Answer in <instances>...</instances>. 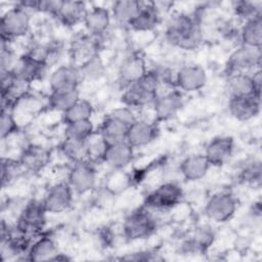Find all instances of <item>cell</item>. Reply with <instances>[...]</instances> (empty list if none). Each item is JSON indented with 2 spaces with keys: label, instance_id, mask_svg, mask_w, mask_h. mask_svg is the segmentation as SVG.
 Masks as SVG:
<instances>
[{
  "label": "cell",
  "instance_id": "6da1fadb",
  "mask_svg": "<svg viewBox=\"0 0 262 262\" xmlns=\"http://www.w3.org/2000/svg\"><path fill=\"white\" fill-rule=\"evenodd\" d=\"M164 36L167 43L175 48L196 50L204 42L202 19L195 12H174L166 23Z\"/></svg>",
  "mask_w": 262,
  "mask_h": 262
},
{
  "label": "cell",
  "instance_id": "7a4b0ae2",
  "mask_svg": "<svg viewBox=\"0 0 262 262\" xmlns=\"http://www.w3.org/2000/svg\"><path fill=\"white\" fill-rule=\"evenodd\" d=\"M161 82L152 69L136 82L122 89L120 100L123 105L134 111L151 106L160 93Z\"/></svg>",
  "mask_w": 262,
  "mask_h": 262
},
{
  "label": "cell",
  "instance_id": "3957f363",
  "mask_svg": "<svg viewBox=\"0 0 262 262\" xmlns=\"http://www.w3.org/2000/svg\"><path fill=\"white\" fill-rule=\"evenodd\" d=\"M155 212L143 205L131 211L123 220L121 230L127 242H137L151 236L158 229Z\"/></svg>",
  "mask_w": 262,
  "mask_h": 262
},
{
  "label": "cell",
  "instance_id": "277c9868",
  "mask_svg": "<svg viewBox=\"0 0 262 262\" xmlns=\"http://www.w3.org/2000/svg\"><path fill=\"white\" fill-rule=\"evenodd\" d=\"M32 29V13L17 2L5 10L0 19L1 41L12 43L29 35Z\"/></svg>",
  "mask_w": 262,
  "mask_h": 262
},
{
  "label": "cell",
  "instance_id": "5b68a950",
  "mask_svg": "<svg viewBox=\"0 0 262 262\" xmlns=\"http://www.w3.org/2000/svg\"><path fill=\"white\" fill-rule=\"evenodd\" d=\"M47 211L42 200L31 199L27 201L17 213L15 218V228L31 237H35L44 232L47 223Z\"/></svg>",
  "mask_w": 262,
  "mask_h": 262
},
{
  "label": "cell",
  "instance_id": "8992f818",
  "mask_svg": "<svg viewBox=\"0 0 262 262\" xmlns=\"http://www.w3.org/2000/svg\"><path fill=\"white\" fill-rule=\"evenodd\" d=\"M184 192L175 181H165L150 190L143 200V206L152 212H167L180 205Z\"/></svg>",
  "mask_w": 262,
  "mask_h": 262
},
{
  "label": "cell",
  "instance_id": "52a82bcc",
  "mask_svg": "<svg viewBox=\"0 0 262 262\" xmlns=\"http://www.w3.org/2000/svg\"><path fill=\"white\" fill-rule=\"evenodd\" d=\"M238 208L236 196L228 190H221L213 193L206 202L204 214L206 218L217 224L230 221Z\"/></svg>",
  "mask_w": 262,
  "mask_h": 262
},
{
  "label": "cell",
  "instance_id": "ba28073f",
  "mask_svg": "<svg viewBox=\"0 0 262 262\" xmlns=\"http://www.w3.org/2000/svg\"><path fill=\"white\" fill-rule=\"evenodd\" d=\"M262 50L260 47H251L238 44L229 54L225 62L226 75L236 73H253L260 70Z\"/></svg>",
  "mask_w": 262,
  "mask_h": 262
},
{
  "label": "cell",
  "instance_id": "9c48e42d",
  "mask_svg": "<svg viewBox=\"0 0 262 262\" xmlns=\"http://www.w3.org/2000/svg\"><path fill=\"white\" fill-rule=\"evenodd\" d=\"M96 164L90 160H85L72 164L67 181L74 190L75 194L91 193L97 185Z\"/></svg>",
  "mask_w": 262,
  "mask_h": 262
},
{
  "label": "cell",
  "instance_id": "30bf717a",
  "mask_svg": "<svg viewBox=\"0 0 262 262\" xmlns=\"http://www.w3.org/2000/svg\"><path fill=\"white\" fill-rule=\"evenodd\" d=\"M261 69L253 73H236L226 75L225 92L230 97L257 95L261 96Z\"/></svg>",
  "mask_w": 262,
  "mask_h": 262
},
{
  "label": "cell",
  "instance_id": "8fae6325",
  "mask_svg": "<svg viewBox=\"0 0 262 262\" xmlns=\"http://www.w3.org/2000/svg\"><path fill=\"white\" fill-rule=\"evenodd\" d=\"M207 83V71L199 63L183 64L174 74L173 87L181 93L198 92L202 90Z\"/></svg>",
  "mask_w": 262,
  "mask_h": 262
},
{
  "label": "cell",
  "instance_id": "7c38bea8",
  "mask_svg": "<svg viewBox=\"0 0 262 262\" xmlns=\"http://www.w3.org/2000/svg\"><path fill=\"white\" fill-rule=\"evenodd\" d=\"M74 195V190L64 180L50 185L41 200L48 214H60L72 207Z\"/></svg>",
  "mask_w": 262,
  "mask_h": 262
},
{
  "label": "cell",
  "instance_id": "4fadbf2b",
  "mask_svg": "<svg viewBox=\"0 0 262 262\" xmlns=\"http://www.w3.org/2000/svg\"><path fill=\"white\" fill-rule=\"evenodd\" d=\"M147 71L145 57L138 51H132L122 58L118 67L117 81L123 89L142 78Z\"/></svg>",
  "mask_w": 262,
  "mask_h": 262
},
{
  "label": "cell",
  "instance_id": "5bb4252c",
  "mask_svg": "<svg viewBox=\"0 0 262 262\" xmlns=\"http://www.w3.org/2000/svg\"><path fill=\"white\" fill-rule=\"evenodd\" d=\"M183 104V93L175 88L164 93H159L150 106L154 113V120L157 123L172 120L180 112Z\"/></svg>",
  "mask_w": 262,
  "mask_h": 262
},
{
  "label": "cell",
  "instance_id": "9a60e30c",
  "mask_svg": "<svg viewBox=\"0 0 262 262\" xmlns=\"http://www.w3.org/2000/svg\"><path fill=\"white\" fill-rule=\"evenodd\" d=\"M215 238L216 233L210 225H199L182 241L180 252L187 255L206 254L213 246Z\"/></svg>",
  "mask_w": 262,
  "mask_h": 262
},
{
  "label": "cell",
  "instance_id": "2e32d148",
  "mask_svg": "<svg viewBox=\"0 0 262 262\" xmlns=\"http://www.w3.org/2000/svg\"><path fill=\"white\" fill-rule=\"evenodd\" d=\"M50 161L49 150L40 143L30 142L23 146L18 162L24 172L37 174L42 172Z\"/></svg>",
  "mask_w": 262,
  "mask_h": 262
},
{
  "label": "cell",
  "instance_id": "e0dca14e",
  "mask_svg": "<svg viewBox=\"0 0 262 262\" xmlns=\"http://www.w3.org/2000/svg\"><path fill=\"white\" fill-rule=\"evenodd\" d=\"M235 150L234 138L230 135H217L210 139L204 149V155L211 167H221L233 156Z\"/></svg>",
  "mask_w": 262,
  "mask_h": 262
},
{
  "label": "cell",
  "instance_id": "ac0fdd59",
  "mask_svg": "<svg viewBox=\"0 0 262 262\" xmlns=\"http://www.w3.org/2000/svg\"><path fill=\"white\" fill-rule=\"evenodd\" d=\"M159 132V125L155 120L137 118L129 126L126 141L135 149L145 147L158 138Z\"/></svg>",
  "mask_w": 262,
  "mask_h": 262
},
{
  "label": "cell",
  "instance_id": "d6986e66",
  "mask_svg": "<svg viewBox=\"0 0 262 262\" xmlns=\"http://www.w3.org/2000/svg\"><path fill=\"white\" fill-rule=\"evenodd\" d=\"M82 82L83 79L80 68L74 62L60 64L52 70L48 75V85L50 91L79 88Z\"/></svg>",
  "mask_w": 262,
  "mask_h": 262
},
{
  "label": "cell",
  "instance_id": "ffe728a7",
  "mask_svg": "<svg viewBox=\"0 0 262 262\" xmlns=\"http://www.w3.org/2000/svg\"><path fill=\"white\" fill-rule=\"evenodd\" d=\"M227 110L229 115L236 121L249 122L260 114L261 96L247 95L228 98Z\"/></svg>",
  "mask_w": 262,
  "mask_h": 262
},
{
  "label": "cell",
  "instance_id": "44dd1931",
  "mask_svg": "<svg viewBox=\"0 0 262 262\" xmlns=\"http://www.w3.org/2000/svg\"><path fill=\"white\" fill-rule=\"evenodd\" d=\"M101 48V38L92 36L87 32L80 33L76 35L70 45V55L72 56V61L76 64H80L87 58L100 54Z\"/></svg>",
  "mask_w": 262,
  "mask_h": 262
},
{
  "label": "cell",
  "instance_id": "7402d4cb",
  "mask_svg": "<svg viewBox=\"0 0 262 262\" xmlns=\"http://www.w3.org/2000/svg\"><path fill=\"white\" fill-rule=\"evenodd\" d=\"M135 148L126 140L106 145L102 163L113 171L126 169L134 160Z\"/></svg>",
  "mask_w": 262,
  "mask_h": 262
},
{
  "label": "cell",
  "instance_id": "603a6c76",
  "mask_svg": "<svg viewBox=\"0 0 262 262\" xmlns=\"http://www.w3.org/2000/svg\"><path fill=\"white\" fill-rule=\"evenodd\" d=\"M59 249L56 241L50 234L42 232L35 236L27 252L25 260L32 262L54 261L59 254Z\"/></svg>",
  "mask_w": 262,
  "mask_h": 262
},
{
  "label": "cell",
  "instance_id": "cb8c5ba5",
  "mask_svg": "<svg viewBox=\"0 0 262 262\" xmlns=\"http://www.w3.org/2000/svg\"><path fill=\"white\" fill-rule=\"evenodd\" d=\"M162 21V11L156 2H143L141 8L127 26L136 33L152 32Z\"/></svg>",
  "mask_w": 262,
  "mask_h": 262
},
{
  "label": "cell",
  "instance_id": "d4e9b609",
  "mask_svg": "<svg viewBox=\"0 0 262 262\" xmlns=\"http://www.w3.org/2000/svg\"><path fill=\"white\" fill-rule=\"evenodd\" d=\"M113 21L110 8L100 5H94L88 8L83 21L84 31L88 34L102 38L108 31Z\"/></svg>",
  "mask_w": 262,
  "mask_h": 262
},
{
  "label": "cell",
  "instance_id": "484cf974",
  "mask_svg": "<svg viewBox=\"0 0 262 262\" xmlns=\"http://www.w3.org/2000/svg\"><path fill=\"white\" fill-rule=\"evenodd\" d=\"M211 165L203 152L190 154L182 159L179 165V173L187 182H196L205 178Z\"/></svg>",
  "mask_w": 262,
  "mask_h": 262
},
{
  "label": "cell",
  "instance_id": "4316f807",
  "mask_svg": "<svg viewBox=\"0 0 262 262\" xmlns=\"http://www.w3.org/2000/svg\"><path fill=\"white\" fill-rule=\"evenodd\" d=\"M130 124L108 112L102 119L97 134L106 144L126 140Z\"/></svg>",
  "mask_w": 262,
  "mask_h": 262
},
{
  "label": "cell",
  "instance_id": "83f0119b",
  "mask_svg": "<svg viewBox=\"0 0 262 262\" xmlns=\"http://www.w3.org/2000/svg\"><path fill=\"white\" fill-rule=\"evenodd\" d=\"M88 6L84 1L62 0L61 6L53 18L67 28H74L83 25Z\"/></svg>",
  "mask_w": 262,
  "mask_h": 262
},
{
  "label": "cell",
  "instance_id": "f1b7e54d",
  "mask_svg": "<svg viewBox=\"0 0 262 262\" xmlns=\"http://www.w3.org/2000/svg\"><path fill=\"white\" fill-rule=\"evenodd\" d=\"M48 69L49 66L47 63L34 59L23 53L19 55V59L14 71L23 82L30 85L46 77Z\"/></svg>",
  "mask_w": 262,
  "mask_h": 262
},
{
  "label": "cell",
  "instance_id": "f546056e",
  "mask_svg": "<svg viewBox=\"0 0 262 262\" xmlns=\"http://www.w3.org/2000/svg\"><path fill=\"white\" fill-rule=\"evenodd\" d=\"M80 98L81 92L79 88L52 90L47 96L46 106L51 111L63 114Z\"/></svg>",
  "mask_w": 262,
  "mask_h": 262
},
{
  "label": "cell",
  "instance_id": "4dcf8cb0",
  "mask_svg": "<svg viewBox=\"0 0 262 262\" xmlns=\"http://www.w3.org/2000/svg\"><path fill=\"white\" fill-rule=\"evenodd\" d=\"M239 44L260 47L262 46V14L242 23L238 33Z\"/></svg>",
  "mask_w": 262,
  "mask_h": 262
},
{
  "label": "cell",
  "instance_id": "1f68e13d",
  "mask_svg": "<svg viewBox=\"0 0 262 262\" xmlns=\"http://www.w3.org/2000/svg\"><path fill=\"white\" fill-rule=\"evenodd\" d=\"M142 3V1L138 0H118L113 2L110 8L113 21L127 27L141 8Z\"/></svg>",
  "mask_w": 262,
  "mask_h": 262
},
{
  "label": "cell",
  "instance_id": "d6a6232c",
  "mask_svg": "<svg viewBox=\"0 0 262 262\" xmlns=\"http://www.w3.org/2000/svg\"><path fill=\"white\" fill-rule=\"evenodd\" d=\"M59 151L71 164L88 160V140L63 137L59 144Z\"/></svg>",
  "mask_w": 262,
  "mask_h": 262
},
{
  "label": "cell",
  "instance_id": "836d02e7",
  "mask_svg": "<svg viewBox=\"0 0 262 262\" xmlns=\"http://www.w3.org/2000/svg\"><path fill=\"white\" fill-rule=\"evenodd\" d=\"M262 178L261 161L257 158L245 160L238 168L237 179L241 183L251 186L260 185Z\"/></svg>",
  "mask_w": 262,
  "mask_h": 262
},
{
  "label": "cell",
  "instance_id": "e575fe53",
  "mask_svg": "<svg viewBox=\"0 0 262 262\" xmlns=\"http://www.w3.org/2000/svg\"><path fill=\"white\" fill-rule=\"evenodd\" d=\"M78 66L83 82H98L105 77L106 67L100 54L93 55Z\"/></svg>",
  "mask_w": 262,
  "mask_h": 262
},
{
  "label": "cell",
  "instance_id": "d590c367",
  "mask_svg": "<svg viewBox=\"0 0 262 262\" xmlns=\"http://www.w3.org/2000/svg\"><path fill=\"white\" fill-rule=\"evenodd\" d=\"M93 114H94V106L92 102L86 98L81 97L68 111L61 114V120H62V123L66 125L73 122L91 120Z\"/></svg>",
  "mask_w": 262,
  "mask_h": 262
},
{
  "label": "cell",
  "instance_id": "8d00e7d4",
  "mask_svg": "<svg viewBox=\"0 0 262 262\" xmlns=\"http://www.w3.org/2000/svg\"><path fill=\"white\" fill-rule=\"evenodd\" d=\"M97 131L92 120H84L73 122L64 125L63 137L78 139V140H89Z\"/></svg>",
  "mask_w": 262,
  "mask_h": 262
},
{
  "label": "cell",
  "instance_id": "74e56055",
  "mask_svg": "<svg viewBox=\"0 0 262 262\" xmlns=\"http://www.w3.org/2000/svg\"><path fill=\"white\" fill-rule=\"evenodd\" d=\"M231 9L233 11L234 16L242 23L262 14L261 3L256 1H234L232 3Z\"/></svg>",
  "mask_w": 262,
  "mask_h": 262
},
{
  "label": "cell",
  "instance_id": "f35d334b",
  "mask_svg": "<svg viewBox=\"0 0 262 262\" xmlns=\"http://www.w3.org/2000/svg\"><path fill=\"white\" fill-rule=\"evenodd\" d=\"M24 172L18 159L12 158H2L1 159V184L2 187L5 188L9 186L14 180L19 176V174Z\"/></svg>",
  "mask_w": 262,
  "mask_h": 262
},
{
  "label": "cell",
  "instance_id": "ab89813d",
  "mask_svg": "<svg viewBox=\"0 0 262 262\" xmlns=\"http://www.w3.org/2000/svg\"><path fill=\"white\" fill-rule=\"evenodd\" d=\"M19 125L14 116V111L11 108L1 107L0 118V134L1 139L5 140L18 132Z\"/></svg>",
  "mask_w": 262,
  "mask_h": 262
},
{
  "label": "cell",
  "instance_id": "60d3db41",
  "mask_svg": "<svg viewBox=\"0 0 262 262\" xmlns=\"http://www.w3.org/2000/svg\"><path fill=\"white\" fill-rule=\"evenodd\" d=\"M19 56L11 47V43L1 41L0 50V73L13 71L18 62Z\"/></svg>",
  "mask_w": 262,
  "mask_h": 262
},
{
  "label": "cell",
  "instance_id": "b9f144b4",
  "mask_svg": "<svg viewBox=\"0 0 262 262\" xmlns=\"http://www.w3.org/2000/svg\"><path fill=\"white\" fill-rule=\"evenodd\" d=\"M122 260H128V261H156V260H162L160 257V254H158L154 250H138L129 254H126L125 256L121 257Z\"/></svg>",
  "mask_w": 262,
  "mask_h": 262
},
{
  "label": "cell",
  "instance_id": "7bdbcfd3",
  "mask_svg": "<svg viewBox=\"0 0 262 262\" xmlns=\"http://www.w3.org/2000/svg\"><path fill=\"white\" fill-rule=\"evenodd\" d=\"M97 238L101 247L107 249L113 247L114 242L116 239V235L113 231V228L108 225H104L97 231Z\"/></svg>",
  "mask_w": 262,
  "mask_h": 262
}]
</instances>
